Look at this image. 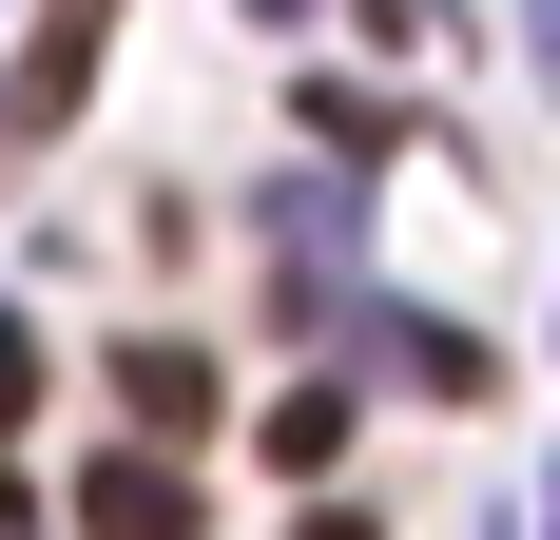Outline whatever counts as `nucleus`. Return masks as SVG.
<instances>
[{
  "instance_id": "1",
  "label": "nucleus",
  "mask_w": 560,
  "mask_h": 540,
  "mask_svg": "<svg viewBox=\"0 0 560 540\" xmlns=\"http://www.w3.org/2000/svg\"><path fill=\"white\" fill-rule=\"evenodd\" d=\"M97 58H116V0H39V39H20V78H0V155H39L58 116L97 97Z\"/></svg>"
},
{
  "instance_id": "2",
  "label": "nucleus",
  "mask_w": 560,
  "mask_h": 540,
  "mask_svg": "<svg viewBox=\"0 0 560 540\" xmlns=\"http://www.w3.org/2000/svg\"><path fill=\"white\" fill-rule=\"evenodd\" d=\"M78 540H194V463L174 444H116L97 483H78Z\"/></svg>"
},
{
  "instance_id": "3",
  "label": "nucleus",
  "mask_w": 560,
  "mask_h": 540,
  "mask_svg": "<svg viewBox=\"0 0 560 540\" xmlns=\"http://www.w3.org/2000/svg\"><path fill=\"white\" fill-rule=\"evenodd\" d=\"M116 406H136V444H194L213 425V367H194L174 328H136V348H116Z\"/></svg>"
},
{
  "instance_id": "4",
  "label": "nucleus",
  "mask_w": 560,
  "mask_h": 540,
  "mask_svg": "<svg viewBox=\"0 0 560 540\" xmlns=\"http://www.w3.org/2000/svg\"><path fill=\"white\" fill-rule=\"evenodd\" d=\"M271 463H290V483H329V463H348V386H290V406H271Z\"/></svg>"
},
{
  "instance_id": "5",
  "label": "nucleus",
  "mask_w": 560,
  "mask_h": 540,
  "mask_svg": "<svg viewBox=\"0 0 560 540\" xmlns=\"http://www.w3.org/2000/svg\"><path fill=\"white\" fill-rule=\"evenodd\" d=\"M20 406H39V328H0V425H20Z\"/></svg>"
},
{
  "instance_id": "6",
  "label": "nucleus",
  "mask_w": 560,
  "mask_h": 540,
  "mask_svg": "<svg viewBox=\"0 0 560 540\" xmlns=\"http://www.w3.org/2000/svg\"><path fill=\"white\" fill-rule=\"evenodd\" d=\"M348 20H368V39H425V20H445V0H348Z\"/></svg>"
},
{
  "instance_id": "7",
  "label": "nucleus",
  "mask_w": 560,
  "mask_h": 540,
  "mask_svg": "<svg viewBox=\"0 0 560 540\" xmlns=\"http://www.w3.org/2000/svg\"><path fill=\"white\" fill-rule=\"evenodd\" d=\"M522 58H541V78H560V0H522Z\"/></svg>"
},
{
  "instance_id": "8",
  "label": "nucleus",
  "mask_w": 560,
  "mask_h": 540,
  "mask_svg": "<svg viewBox=\"0 0 560 540\" xmlns=\"http://www.w3.org/2000/svg\"><path fill=\"white\" fill-rule=\"evenodd\" d=\"M310 540H368V521H348V502H310Z\"/></svg>"
},
{
  "instance_id": "9",
  "label": "nucleus",
  "mask_w": 560,
  "mask_h": 540,
  "mask_svg": "<svg viewBox=\"0 0 560 540\" xmlns=\"http://www.w3.org/2000/svg\"><path fill=\"white\" fill-rule=\"evenodd\" d=\"M252 20H310V0H252Z\"/></svg>"
},
{
  "instance_id": "10",
  "label": "nucleus",
  "mask_w": 560,
  "mask_h": 540,
  "mask_svg": "<svg viewBox=\"0 0 560 540\" xmlns=\"http://www.w3.org/2000/svg\"><path fill=\"white\" fill-rule=\"evenodd\" d=\"M541 540H560V483H541Z\"/></svg>"
},
{
  "instance_id": "11",
  "label": "nucleus",
  "mask_w": 560,
  "mask_h": 540,
  "mask_svg": "<svg viewBox=\"0 0 560 540\" xmlns=\"http://www.w3.org/2000/svg\"><path fill=\"white\" fill-rule=\"evenodd\" d=\"M0 521H20V483H0Z\"/></svg>"
}]
</instances>
